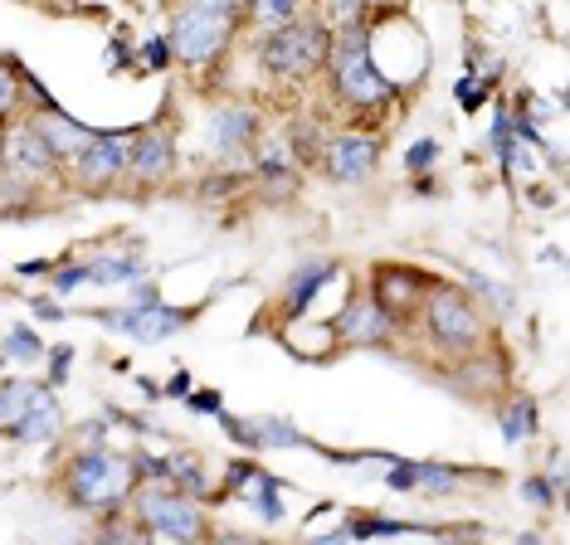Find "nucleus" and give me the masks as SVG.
I'll list each match as a JSON object with an SVG mask.
<instances>
[{
	"label": "nucleus",
	"instance_id": "nucleus-1",
	"mask_svg": "<svg viewBox=\"0 0 570 545\" xmlns=\"http://www.w3.org/2000/svg\"><path fill=\"white\" fill-rule=\"evenodd\" d=\"M322 69L332 73V93L352 108H375L395 93V83L385 78V69L375 63V49H371V30L366 24H342L332 30L327 39V63Z\"/></svg>",
	"mask_w": 570,
	"mask_h": 545
},
{
	"label": "nucleus",
	"instance_id": "nucleus-2",
	"mask_svg": "<svg viewBox=\"0 0 570 545\" xmlns=\"http://www.w3.org/2000/svg\"><path fill=\"white\" fill-rule=\"evenodd\" d=\"M69 497L83 506V512H118V506L137 492V467L132 458L112 448H83L79 458L69 463V477H63Z\"/></svg>",
	"mask_w": 570,
	"mask_h": 545
},
{
	"label": "nucleus",
	"instance_id": "nucleus-3",
	"mask_svg": "<svg viewBox=\"0 0 570 545\" xmlns=\"http://www.w3.org/2000/svg\"><path fill=\"white\" fill-rule=\"evenodd\" d=\"M235 20H239L235 0H196V6H186L176 16L171 34H166V49H171V59H180V63H205L229 44Z\"/></svg>",
	"mask_w": 570,
	"mask_h": 545
},
{
	"label": "nucleus",
	"instance_id": "nucleus-4",
	"mask_svg": "<svg viewBox=\"0 0 570 545\" xmlns=\"http://www.w3.org/2000/svg\"><path fill=\"white\" fill-rule=\"evenodd\" d=\"M327 39H332V30L317 20L278 24V30L264 39V49H258V63L274 78H307L327 63Z\"/></svg>",
	"mask_w": 570,
	"mask_h": 545
},
{
	"label": "nucleus",
	"instance_id": "nucleus-5",
	"mask_svg": "<svg viewBox=\"0 0 570 545\" xmlns=\"http://www.w3.org/2000/svg\"><path fill=\"white\" fill-rule=\"evenodd\" d=\"M137 522L147 531H161V536H171L176 545H200L210 536V522H205L200 502L196 497H180L166 483H151L137 492Z\"/></svg>",
	"mask_w": 570,
	"mask_h": 545
},
{
	"label": "nucleus",
	"instance_id": "nucleus-6",
	"mask_svg": "<svg viewBox=\"0 0 570 545\" xmlns=\"http://www.w3.org/2000/svg\"><path fill=\"white\" fill-rule=\"evenodd\" d=\"M424 327L444 350L453 356H469V350L483 341V311L473 307L469 293L459 288H430L424 293Z\"/></svg>",
	"mask_w": 570,
	"mask_h": 545
},
{
	"label": "nucleus",
	"instance_id": "nucleus-7",
	"mask_svg": "<svg viewBox=\"0 0 570 545\" xmlns=\"http://www.w3.org/2000/svg\"><path fill=\"white\" fill-rule=\"evenodd\" d=\"M127 132H98L88 147L73 156V176L83 190H108L127 176Z\"/></svg>",
	"mask_w": 570,
	"mask_h": 545
},
{
	"label": "nucleus",
	"instance_id": "nucleus-8",
	"mask_svg": "<svg viewBox=\"0 0 570 545\" xmlns=\"http://www.w3.org/2000/svg\"><path fill=\"white\" fill-rule=\"evenodd\" d=\"M108 331H122L132 336V341H166V336H176L180 327L190 321V311L180 307H166V303H151V307H127V311H94Z\"/></svg>",
	"mask_w": 570,
	"mask_h": 545
},
{
	"label": "nucleus",
	"instance_id": "nucleus-9",
	"mask_svg": "<svg viewBox=\"0 0 570 545\" xmlns=\"http://www.w3.org/2000/svg\"><path fill=\"white\" fill-rule=\"evenodd\" d=\"M0 156H6V171L16 180H40V176H49L59 166V156L49 151V141H45V132L35 122L10 127L6 141H0Z\"/></svg>",
	"mask_w": 570,
	"mask_h": 545
},
{
	"label": "nucleus",
	"instance_id": "nucleus-10",
	"mask_svg": "<svg viewBox=\"0 0 570 545\" xmlns=\"http://www.w3.org/2000/svg\"><path fill=\"white\" fill-rule=\"evenodd\" d=\"M322 161H327L332 180L356 186V180H366L375 166H381V141L366 137V132H342V137H332L327 147H322Z\"/></svg>",
	"mask_w": 570,
	"mask_h": 545
},
{
	"label": "nucleus",
	"instance_id": "nucleus-11",
	"mask_svg": "<svg viewBox=\"0 0 570 545\" xmlns=\"http://www.w3.org/2000/svg\"><path fill=\"white\" fill-rule=\"evenodd\" d=\"M171 166H176V141L166 127H141V132L127 141V176L141 180V186H157Z\"/></svg>",
	"mask_w": 570,
	"mask_h": 545
},
{
	"label": "nucleus",
	"instance_id": "nucleus-12",
	"mask_svg": "<svg viewBox=\"0 0 570 545\" xmlns=\"http://www.w3.org/2000/svg\"><path fill=\"white\" fill-rule=\"evenodd\" d=\"M424 278L420 272H410V268H375V278H371V303L385 311V317H410V311H420L424 303Z\"/></svg>",
	"mask_w": 570,
	"mask_h": 545
},
{
	"label": "nucleus",
	"instance_id": "nucleus-13",
	"mask_svg": "<svg viewBox=\"0 0 570 545\" xmlns=\"http://www.w3.org/2000/svg\"><path fill=\"white\" fill-rule=\"evenodd\" d=\"M336 331H342V341H352V346H385L395 336V317H385L371 297H356V303L336 317Z\"/></svg>",
	"mask_w": 570,
	"mask_h": 545
},
{
	"label": "nucleus",
	"instance_id": "nucleus-14",
	"mask_svg": "<svg viewBox=\"0 0 570 545\" xmlns=\"http://www.w3.org/2000/svg\"><path fill=\"white\" fill-rule=\"evenodd\" d=\"M229 438L244 448H303V428L283 424V419H225Z\"/></svg>",
	"mask_w": 570,
	"mask_h": 545
},
{
	"label": "nucleus",
	"instance_id": "nucleus-15",
	"mask_svg": "<svg viewBox=\"0 0 570 545\" xmlns=\"http://www.w3.org/2000/svg\"><path fill=\"white\" fill-rule=\"evenodd\" d=\"M59 428H63V414H59V405H55V395L45 389V395L35 399V405L16 419V428H10V434H16L20 444H30V448H45V444H55V438H59Z\"/></svg>",
	"mask_w": 570,
	"mask_h": 545
},
{
	"label": "nucleus",
	"instance_id": "nucleus-16",
	"mask_svg": "<svg viewBox=\"0 0 570 545\" xmlns=\"http://www.w3.org/2000/svg\"><path fill=\"white\" fill-rule=\"evenodd\" d=\"M35 127H40L45 132V141H49V151L59 156V161H73V156H79L88 141H94L98 132L94 127H83V122H73V117H63L59 108L55 112H45V117H35Z\"/></svg>",
	"mask_w": 570,
	"mask_h": 545
},
{
	"label": "nucleus",
	"instance_id": "nucleus-17",
	"mask_svg": "<svg viewBox=\"0 0 570 545\" xmlns=\"http://www.w3.org/2000/svg\"><path fill=\"white\" fill-rule=\"evenodd\" d=\"M254 137H258V117H254L249 108L219 112L215 127H210V147H215V151H239V147H249Z\"/></svg>",
	"mask_w": 570,
	"mask_h": 545
},
{
	"label": "nucleus",
	"instance_id": "nucleus-18",
	"mask_svg": "<svg viewBox=\"0 0 570 545\" xmlns=\"http://www.w3.org/2000/svg\"><path fill=\"white\" fill-rule=\"evenodd\" d=\"M83 268H88V283H102V288H127V283L141 278V258L132 254H102Z\"/></svg>",
	"mask_w": 570,
	"mask_h": 545
},
{
	"label": "nucleus",
	"instance_id": "nucleus-19",
	"mask_svg": "<svg viewBox=\"0 0 570 545\" xmlns=\"http://www.w3.org/2000/svg\"><path fill=\"white\" fill-rule=\"evenodd\" d=\"M40 395H45V385H30V380L0 385V428H16V419H20V414L30 409Z\"/></svg>",
	"mask_w": 570,
	"mask_h": 545
},
{
	"label": "nucleus",
	"instance_id": "nucleus-20",
	"mask_svg": "<svg viewBox=\"0 0 570 545\" xmlns=\"http://www.w3.org/2000/svg\"><path fill=\"white\" fill-rule=\"evenodd\" d=\"M327 278H332V264H303V268H297L293 283H288V311H303Z\"/></svg>",
	"mask_w": 570,
	"mask_h": 545
},
{
	"label": "nucleus",
	"instance_id": "nucleus-21",
	"mask_svg": "<svg viewBox=\"0 0 570 545\" xmlns=\"http://www.w3.org/2000/svg\"><path fill=\"white\" fill-rule=\"evenodd\" d=\"M6 360L35 366V360H45V341L30 327H10V336H6Z\"/></svg>",
	"mask_w": 570,
	"mask_h": 545
},
{
	"label": "nucleus",
	"instance_id": "nucleus-22",
	"mask_svg": "<svg viewBox=\"0 0 570 545\" xmlns=\"http://www.w3.org/2000/svg\"><path fill=\"white\" fill-rule=\"evenodd\" d=\"M297 10H303V0H249V16L258 24H268V30H278V24H293Z\"/></svg>",
	"mask_w": 570,
	"mask_h": 545
},
{
	"label": "nucleus",
	"instance_id": "nucleus-23",
	"mask_svg": "<svg viewBox=\"0 0 570 545\" xmlns=\"http://www.w3.org/2000/svg\"><path fill=\"white\" fill-rule=\"evenodd\" d=\"M463 483L459 467H444V463H414V487L424 492H453Z\"/></svg>",
	"mask_w": 570,
	"mask_h": 545
},
{
	"label": "nucleus",
	"instance_id": "nucleus-24",
	"mask_svg": "<svg viewBox=\"0 0 570 545\" xmlns=\"http://www.w3.org/2000/svg\"><path fill=\"white\" fill-rule=\"evenodd\" d=\"M88 545H151V531L141 526L137 516H132V522H108V526H102V536L88 541Z\"/></svg>",
	"mask_w": 570,
	"mask_h": 545
},
{
	"label": "nucleus",
	"instance_id": "nucleus-25",
	"mask_svg": "<svg viewBox=\"0 0 570 545\" xmlns=\"http://www.w3.org/2000/svg\"><path fill=\"white\" fill-rule=\"evenodd\" d=\"M527 434H537V399H522V405L502 419V438H508V444H522Z\"/></svg>",
	"mask_w": 570,
	"mask_h": 545
},
{
	"label": "nucleus",
	"instance_id": "nucleus-26",
	"mask_svg": "<svg viewBox=\"0 0 570 545\" xmlns=\"http://www.w3.org/2000/svg\"><path fill=\"white\" fill-rule=\"evenodd\" d=\"M288 141H293V161H317L322 147H327V141H317V127L313 122H293Z\"/></svg>",
	"mask_w": 570,
	"mask_h": 545
},
{
	"label": "nucleus",
	"instance_id": "nucleus-27",
	"mask_svg": "<svg viewBox=\"0 0 570 545\" xmlns=\"http://www.w3.org/2000/svg\"><path fill=\"white\" fill-rule=\"evenodd\" d=\"M16 102H20V78L10 63H0V117L16 112Z\"/></svg>",
	"mask_w": 570,
	"mask_h": 545
},
{
	"label": "nucleus",
	"instance_id": "nucleus-28",
	"mask_svg": "<svg viewBox=\"0 0 570 545\" xmlns=\"http://www.w3.org/2000/svg\"><path fill=\"white\" fill-rule=\"evenodd\" d=\"M434 156H439V141H434V137H424V141H414V147H410L405 166H410L414 176H420V171H430V166H434Z\"/></svg>",
	"mask_w": 570,
	"mask_h": 545
},
{
	"label": "nucleus",
	"instance_id": "nucleus-29",
	"mask_svg": "<svg viewBox=\"0 0 570 545\" xmlns=\"http://www.w3.org/2000/svg\"><path fill=\"white\" fill-rule=\"evenodd\" d=\"M83 283H88V268L83 264H63L59 278H55V293H73V288H83Z\"/></svg>",
	"mask_w": 570,
	"mask_h": 545
},
{
	"label": "nucleus",
	"instance_id": "nucleus-30",
	"mask_svg": "<svg viewBox=\"0 0 570 545\" xmlns=\"http://www.w3.org/2000/svg\"><path fill=\"white\" fill-rule=\"evenodd\" d=\"M522 497H527L531 506H556V497H551V483H547V477H527V483H522Z\"/></svg>",
	"mask_w": 570,
	"mask_h": 545
},
{
	"label": "nucleus",
	"instance_id": "nucleus-31",
	"mask_svg": "<svg viewBox=\"0 0 570 545\" xmlns=\"http://www.w3.org/2000/svg\"><path fill=\"white\" fill-rule=\"evenodd\" d=\"M473 288H478V293H483V297H492V303H498L502 311H512V288H498V283L478 278V272H473Z\"/></svg>",
	"mask_w": 570,
	"mask_h": 545
},
{
	"label": "nucleus",
	"instance_id": "nucleus-32",
	"mask_svg": "<svg viewBox=\"0 0 570 545\" xmlns=\"http://www.w3.org/2000/svg\"><path fill=\"white\" fill-rule=\"evenodd\" d=\"M141 59H147L151 69H166V63H171V49H166V39H147V44H141Z\"/></svg>",
	"mask_w": 570,
	"mask_h": 545
},
{
	"label": "nucleus",
	"instance_id": "nucleus-33",
	"mask_svg": "<svg viewBox=\"0 0 570 545\" xmlns=\"http://www.w3.org/2000/svg\"><path fill=\"white\" fill-rule=\"evenodd\" d=\"M69 366H73V350H69V346H55V366H49V385H59L63 375H69Z\"/></svg>",
	"mask_w": 570,
	"mask_h": 545
},
{
	"label": "nucleus",
	"instance_id": "nucleus-34",
	"mask_svg": "<svg viewBox=\"0 0 570 545\" xmlns=\"http://www.w3.org/2000/svg\"><path fill=\"white\" fill-rule=\"evenodd\" d=\"M459 102H463L469 112H478V108H483V88H473L469 78H459Z\"/></svg>",
	"mask_w": 570,
	"mask_h": 545
},
{
	"label": "nucleus",
	"instance_id": "nucleus-35",
	"mask_svg": "<svg viewBox=\"0 0 570 545\" xmlns=\"http://www.w3.org/2000/svg\"><path fill=\"white\" fill-rule=\"evenodd\" d=\"M391 487H395V492H410V487H414V463H395Z\"/></svg>",
	"mask_w": 570,
	"mask_h": 545
},
{
	"label": "nucleus",
	"instance_id": "nucleus-36",
	"mask_svg": "<svg viewBox=\"0 0 570 545\" xmlns=\"http://www.w3.org/2000/svg\"><path fill=\"white\" fill-rule=\"evenodd\" d=\"M30 311H35L40 321H59V317H63V311H59L55 303H49V297H40V303H30Z\"/></svg>",
	"mask_w": 570,
	"mask_h": 545
},
{
	"label": "nucleus",
	"instance_id": "nucleus-37",
	"mask_svg": "<svg viewBox=\"0 0 570 545\" xmlns=\"http://www.w3.org/2000/svg\"><path fill=\"white\" fill-rule=\"evenodd\" d=\"M190 399V409H200V414H219V395H186Z\"/></svg>",
	"mask_w": 570,
	"mask_h": 545
},
{
	"label": "nucleus",
	"instance_id": "nucleus-38",
	"mask_svg": "<svg viewBox=\"0 0 570 545\" xmlns=\"http://www.w3.org/2000/svg\"><path fill=\"white\" fill-rule=\"evenodd\" d=\"M307 545H352V536H346V526H336V531H327V536H313Z\"/></svg>",
	"mask_w": 570,
	"mask_h": 545
},
{
	"label": "nucleus",
	"instance_id": "nucleus-39",
	"mask_svg": "<svg viewBox=\"0 0 570 545\" xmlns=\"http://www.w3.org/2000/svg\"><path fill=\"white\" fill-rule=\"evenodd\" d=\"M215 545H274V541H258V536H235V531H229V536H219Z\"/></svg>",
	"mask_w": 570,
	"mask_h": 545
},
{
	"label": "nucleus",
	"instance_id": "nucleus-40",
	"mask_svg": "<svg viewBox=\"0 0 570 545\" xmlns=\"http://www.w3.org/2000/svg\"><path fill=\"white\" fill-rule=\"evenodd\" d=\"M166 395L186 399V395H190V375H186V370H180V375H176V380H171V389H166Z\"/></svg>",
	"mask_w": 570,
	"mask_h": 545
},
{
	"label": "nucleus",
	"instance_id": "nucleus-41",
	"mask_svg": "<svg viewBox=\"0 0 570 545\" xmlns=\"http://www.w3.org/2000/svg\"><path fill=\"white\" fill-rule=\"evenodd\" d=\"M49 264H45V258H35V264H20V272H24V278H40V272H45Z\"/></svg>",
	"mask_w": 570,
	"mask_h": 545
},
{
	"label": "nucleus",
	"instance_id": "nucleus-42",
	"mask_svg": "<svg viewBox=\"0 0 570 545\" xmlns=\"http://www.w3.org/2000/svg\"><path fill=\"white\" fill-rule=\"evenodd\" d=\"M444 545H478V541H473V536H449Z\"/></svg>",
	"mask_w": 570,
	"mask_h": 545
},
{
	"label": "nucleus",
	"instance_id": "nucleus-43",
	"mask_svg": "<svg viewBox=\"0 0 570 545\" xmlns=\"http://www.w3.org/2000/svg\"><path fill=\"white\" fill-rule=\"evenodd\" d=\"M522 545H547V541H537V536H527V541H522Z\"/></svg>",
	"mask_w": 570,
	"mask_h": 545
},
{
	"label": "nucleus",
	"instance_id": "nucleus-44",
	"mask_svg": "<svg viewBox=\"0 0 570 545\" xmlns=\"http://www.w3.org/2000/svg\"><path fill=\"white\" fill-rule=\"evenodd\" d=\"M0 366H6V350H0Z\"/></svg>",
	"mask_w": 570,
	"mask_h": 545
}]
</instances>
